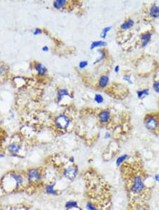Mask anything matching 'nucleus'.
<instances>
[{
	"mask_svg": "<svg viewBox=\"0 0 159 210\" xmlns=\"http://www.w3.org/2000/svg\"><path fill=\"white\" fill-rule=\"evenodd\" d=\"M88 65H89V62L87 60H81L79 62L78 67L80 70H84L85 68L88 67Z\"/></svg>",
	"mask_w": 159,
	"mask_h": 210,
	"instance_id": "25",
	"label": "nucleus"
},
{
	"mask_svg": "<svg viewBox=\"0 0 159 210\" xmlns=\"http://www.w3.org/2000/svg\"><path fill=\"white\" fill-rule=\"evenodd\" d=\"M108 45L106 41L105 40H94L90 43V50H94L95 49H100V48H104Z\"/></svg>",
	"mask_w": 159,
	"mask_h": 210,
	"instance_id": "17",
	"label": "nucleus"
},
{
	"mask_svg": "<svg viewBox=\"0 0 159 210\" xmlns=\"http://www.w3.org/2000/svg\"><path fill=\"white\" fill-rule=\"evenodd\" d=\"M43 33V29H41V28H35V29H34L33 31V35L34 36H38V35L42 34Z\"/></svg>",
	"mask_w": 159,
	"mask_h": 210,
	"instance_id": "28",
	"label": "nucleus"
},
{
	"mask_svg": "<svg viewBox=\"0 0 159 210\" xmlns=\"http://www.w3.org/2000/svg\"><path fill=\"white\" fill-rule=\"evenodd\" d=\"M94 100L95 103H96L97 104H102L104 103V101H105L103 96L101 95L100 93H95L94 97Z\"/></svg>",
	"mask_w": 159,
	"mask_h": 210,
	"instance_id": "23",
	"label": "nucleus"
},
{
	"mask_svg": "<svg viewBox=\"0 0 159 210\" xmlns=\"http://www.w3.org/2000/svg\"><path fill=\"white\" fill-rule=\"evenodd\" d=\"M4 157H5V154L2 152H0V159H4Z\"/></svg>",
	"mask_w": 159,
	"mask_h": 210,
	"instance_id": "35",
	"label": "nucleus"
},
{
	"mask_svg": "<svg viewBox=\"0 0 159 210\" xmlns=\"http://www.w3.org/2000/svg\"><path fill=\"white\" fill-rule=\"evenodd\" d=\"M112 29V27L111 26H108L104 27L102 29V31H101L100 37L102 38L103 40H105L107 38V36H108V33L111 31Z\"/></svg>",
	"mask_w": 159,
	"mask_h": 210,
	"instance_id": "22",
	"label": "nucleus"
},
{
	"mask_svg": "<svg viewBox=\"0 0 159 210\" xmlns=\"http://www.w3.org/2000/svg\"><path fill=\"white\" fill-rule=\"evenodd\" d=\"M154 180H155V181L156 182V183H159V172L158 173H156V175L154 176Z\"/></svg>",
	"mask_w": 159,
	"mask_h": 210,
	"instance_id": "33",
	"label": "nucleus"
},
{
	"mask_svg": "<svg viewBox=\"0 0 159 210\" xmlns=\"http://www.w3.org/2000/svg\"><path fill=\"white\" fill-rule=\"evenodd\" d=\"M112 137V134L110 132H106L105 134H104V139H109Z\"/></svg>",
	"mask_w": 159,
	"mask_h": 210,
	"instance_id": "30",
	"label": "nucleus"
},
{
	"mask_svg": "<svg viewBox=\"0 0 159 210\" xmlns=\"http://www.w3.org/2000/svg\"><path fill=\"white\" fill-rule=\"evenodd\" d=\"M134 25H135V21H134V19L131 18H127L120 25V29L122 31H127L132 29Z\"/></svg>",
	"mask_w": 159,
	"mask_h": 210,
	"instance_id": "14",
	"label": "nucleus"
},
{
	"mask_svg": "<svg viewBox=\"0 0 159 210\" xmlns=\"http://www.w3.org/2000/svg\"><path fill=\"white\" fill-rule=\"evenodd\" d=\"M130 210H149V209L146 201H132L131 202Z\"/></svg>",
	"mask_w": 159,
	"mask_h": 210,
	"instance_id": "10",
	"label": "nucleus"
},
{
	"mask_svg": "<svg viewBox=\"0 0 159 210\" xmlns=\"http://www.w3.org/2000/svg\"><path fill=\"white\" fill-rule=\"evenodd\" d=\"M78 207H79V203H78V202L76 200H68L64 204V208L66 210L78 208Z\"/></svg>",
	"mask_w": 159,
	"mask_h": 210,
	"instance_id": "21",
	"label": "nucleus"
},
{
	"mask_svg": "<svg viewBox=\"0 0 159 210\" xmlns=\"http://www.w3.org/2000/svg\"><path fill=\"white\" fill-rule=\"evenodd\" d=\"M153 89L156 93H159V80L157 81H154L153 83Z\"/></svg>",
	"mask_w": 159,
	"mask_h": 210,
	"instance_id": "27",
	"label": "nucleus"
},
{
	"mask_svg": "<svg viewBox=\"0 0 159 210\" xmlns=\"http://www.w3.org/2000/svg\"><path fill=\"white\" fill-rule=\"evenodd\" d=\"M120 65H115L114 67V71L115 72L116 74L119 73L120 72Z\"/></svg>",
	"mask_w": 159,
	"mask_h": 210,
	"instance_id": "32",
	"label": "nucleus"
},
{
	"mask_svg": "<svg viewBox=\"0 0 159 210\" xmlns=\"http://www.w3.org/2000/svg\"><path fill=\"white\" fill-rule=\"evenodd\" d=\"M152 36L153 33L150 31H145L141 34L140 36H139V43H140V46L141 48H145L149 45V43L151 40Z\"/></svg>",
	"mask_w": 159,
	"mask_h": 210,
	"instance_id": "8",
	"label": "nucleus"
},
{
	"mask_svg": "<svg viewBox=\"0 0 159 210\" xmlns=\"http://www.w3.org/2000/svg\"><path fill=\"white\" fill-rule=\"evenodd\" d=\"M69 4V1L67 0H55L53 2V7L56 10H61L67 7Z\"/></svg>",
	"mask_w": 159,
	"mask_h": 210,
	"instance_id": "18",
	"label": "nucleus"
},
{
	"mask_svg": "<svg viewBox=\"0 0 159 210\" xmlns=\"http://www.w3.org/2000/svg\"><path fill=\"white\" fill-rule=\"evenodd\" d=\"M44 191L45 194L52 196H57L59 195L58 190L55 189V184L54 183H48L45 185L44 187Z\"/></svg>",
	"mask_w": 159,
	"mask_h": 210,
	"instance_id": "15",
	"label": "nucleus"
},
{
	"mask_svg": "<svg viewBox=\"0 0 159 210\" xmlns=\"http://www.w3.org/2000/svg\"><path fill=\"white\" fill-rule=\"evenodd\" d=\"M69 161L72 164H74V161H75V159H74V156H70L69 158Z\"/></svg>",
	"mask_w": 159,
	"mask_h": 210,
	"instance_id": "34",
	"label": "nucleus"
},
{
	"mask_svg": "<svg viewBox=\"0 0 159 210\" xmlns=\"http://www.w3.org/2000/svg\"><path fill=\"white\" fill-rule=\"evenodd\" d=\"M130 156L128 154H122V155H120V156L117 157L116 161H115V164H116L117 166V167L121 166L122 164H125V162L127 161V160L130 159Z\"/></svg>",
	"mask_w": 159,
	"mask_h": 210,
	"instance_id": "20",
	"label": "nucleus"
},
{
	"mask_svg": "<svg viewBox=\"0 0 159 210\" xmlns=\"http://www.w3.org/2000/svg\"><path fill=\"white\" fill-rule=\"evenodd\" d=\"M144 125L148 131L156 133L159 131V113H147L144 118Z\"/></svg>",
	"mask_w": 159,
	"mask_h": 210,
	"instance_id": "2",
	"label": "nucleus"
},
{
	"mask_svg": "<svg viewBox=\"0 0 159 210\" xmlns=\"http://www.w3.org/2000/svg\"><path fill=\"white\" fill-rule=\"evenodd\" d=\"M26 178L29 184H38L43 181V174L40 168H32L27 171Z\"/></svg>",
	"mask_w": 159,
	"mask_h": 210,
	"instance_id": "3",
	"label": "nucleus"
},
{
	"mask_svg": "<svg viewBox=\"0 0 159 210\" xmlns=\"http://www.w3.org/2000/svg\"><path fill=\"white\" fill-rule=\"evenodd\" d=\"M79 173V170L77 165L75 164L69 165L64 168L62 171V176L66 180L70 182H73L77 178Z\"/></svg>",
	"mask_w": 159,
	"mask_h": 210,
	"instance_id": "5",
	"label": "nucleus"
},
{
	"mask_svg": "<svg viewBox=\"0 0 159 210\" xmlns=\"http://www.w3.org/2000/svg\"><path fill=\"white\" fill-rule=\"evenodd\" d=\"M86 210H99L96 204H95L91 201L87 202L86 204Z\"/></svg>",
	"mask_w": 159,
	"mask_h": 210,
	"instance_id": "24",
	"label": "nucleus"
},
{
	"mask_svg": "<svg viewBox=\"0 0 159 210\" xmlns=\"http://www.w3.org/2000/svg\"><path fill=\"white\" fill-rule=\"evenodd\" d=\"M110 84V76L107 74H102L100 75L99 78L98 79L97 87L98 88H100V89H104Z\"/></svg>",
	"mask_w": 159,
	"mask_h": 210,
	"instance_id": "13",
	"label": "nucleus"
},
{
	"mask_svg": "<svg viewBox=\"0 0 159 210\" xmlns=\"http://www.w3.org/2000/svg\"><path fill=\"white\" fill-rule=\"evenodd\" d=\"M97 52L99 55L96 59H95V61L94 62V65H97L98 63H100L101 62H103L105 60L107 56H108V54H107V51L105 48H100L97 50Z\"/></svg>",
	"mask_w": 159,
	"mask_h": 210,
	"instance_id": "16",
	"label": "nucleus"
},
{
	"mask_svg": "<svg viewBox=\"0 0 159 210\" xmlns=\"http://www.w3.org/2000/svg\"><path fill=\"white\" fill-rule=\"evenodd\" d=\"M149 17L152 19H157L159 18V5L156 3L152 4L148 10Z\"/></svg>",
	"mask_w": 159,
	"mask_h": 210,
	"instance_id": "11",
	"label": "nucleus"
},
{
	"mask_svg": "<svg viewBox=\"0 0 159 210\" xmlns=\"http://www.w3.org/2000/svg\"><path fill=\"white\" fill-rule=\"evenodd\" d=\"M7 71V68L4 65H0V76L4 75V74L6 73Z\"/></svg>",
	"mask_w": 159,
	"mask_h": 210,
	"instance_id": "29",
	"label": "nucleus"
},
{
	"mask_svg": "<svg viewBox=\"0 0 159 210\" xmlns=\"http://www.w3.org/2000/svg\"><path fill=\"white\" fill-rule=\"evenodd\" d=\"M122 79L124 80L125 81L127 82L128 84H133L132 80H131V76L130 75V74H125V75L122 76Z\"/></svg>",
	"mask_w": 159,
	"mask_h": 210,
	"instance_id": "26",
	"label": "nucleus"
},
{
	"mask_svg": "<svg viewBox=\"0 0 159 210\" xmlns=\"http://www.w3.org/2000/svg\"><path fill=\"white\" fill-rule=\"evenodd\" d=\"M127 176L126 183L131 202L146 201L144 197L147 195V187L145 184L143 174L139 171H131V173H129Z\"/></svg>",
	"mask_w": 159,
	"mask_h": 210,
	"instance_id": "1",
	"label": "nucleus"
},
{
	"mask_svg": "<svg viewBox=\"0 0 159 210\" xmlns=\"http://www.w3.org/2000/svg\"><path fill=\"white\" fill-rule=\"evenodd\" d=\"M71 124V119L65 113H60L54 119V125L60 131H66Z\"/></svg>",
	"mask_w": 159,
	"mask_h": 210,
	"instance_id": "4",
	"label": "nucleus"
},
{
	"mask_svg": "<svg viewBox=\"0 0 159 210\" xmlns=\"http://www.w3.org/2000/svg\"><path fill=\"white\" fill-rule=\"evenodd\" d=\"M23 149V146H22L20 142H10L7 146V151L10 155L12 156H18V154H20L21 151Z\"/></svg>",
	"mask_w": 159,
	"mask_h": 210,
	"instance_id": "6",
	"label": "nucleus"
},
{
	"mask_svg": "<svg viewBox=\"0 0 159 210\" xmlns=\"http://www.w3.org/2000/svg\"><path fill=\"white\" fill-rule=\"evenodd\" d=\"M65 96H69L70 98H72V96L70 94L69 91L68 90L67 88H60L59 89H57L56 93V99L58 103L62 102L63 98H64Z\"/></svg>",
	"mask_w": 159,
	"mask_h": 210,
	"instance_id": "12",
	"label": "nucleus"
},
{
	"mask_svg": "<svg viewBox=\"0 0 159 210\" xmlns=\"http://www.w3.org/2000/svg\"><path fill=\"white\" fill-rule=\"evenodd\" d=\"M41 50L43 52H48L50 50V48H49V47L47 45H44L42 47V48H41Z\"/></svg>",
	"mask_w": 159,
	"mask_h": 210,
	"instance_id": "31",
	"label": "nucleus"
},
{
	"mask_svg": "<svg viewBox=\"0 0 159 210\" xmlns=\"http://www.w3.org/2000/svg\"><path fill=\"white\" fill-rule=\"evenodd\" d=\"M33 69L34 70L36 71L37 75L40 77H45L47 76V74L48 73L47 67H46L43 63L39 62H34Z\"/></svg>",
	"mask_w": 159,
	"mask_h": 210,
	"instance_id": "9",
	"label": "nucleus"
},
{
	"mask_svg": "<svg viewBox=\"0 0 159 210\" xmlns=\"http://www.w3.org/2000/svg\"><path fill=\"white\" fill-rule=\"evenodd\" d=\"M136 96L139 99H144V98L149 96L150 94V89L149 88H141V89H139L136 91Z\"/></svg>",
	"mask_w": 159,
	"mask_h": 210,
	"instance_id": "19",
	"label": "nucleus"
},
{
	"mask_svg": "<svg viewBox=\"0 0 159 210\" xmlns=\"http://www.w3.org/2000/svg\"><path fill=\"white\" fill-rule=\"evenodd\" d=\"M111 117L112 114L110 110L109 109H103L100 110L98 113V122L103 125H107V124H108L110 122Z\"/></svg>",
	"mask_w": 159,
	"mask_h": 210,
	"instance_id": "7",
	"label": "nucleus"
}]
</instances>
